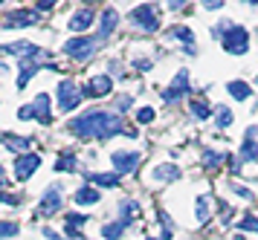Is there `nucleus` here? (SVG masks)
Wrapping results in <instances>:
<instances>
[{"instance_id": "cd10ccee", "label": "nucleus", "mask_w": 258, "mask_h": 240, "mask_svg": "<svg viewBox=\"0 0 258 240\" xmlns=\"http://www.w3.org/2000/svg\"><path fill=\"white\" fill-rule=\"evenodd\" d=\"M215 116H218V127H229L232 125V110H229V107H218Z\"/></svg>"}, {"instance_id": "e433bc0d", "label": "nucleus", "mask_w": 258, "mask_h": 240, "mask_svg": "<svg viewBox=\"0 0 258 240\" xmlns=\"http://www.w3.org/2000/svg\"><path fill=\"white\" fill-rule=\"evenodd\" d=\"M52 6H55L52 0H41V3H35V9H38V12H49Z\"/></svg>"}, {"instance_id": "a211bd4d", "label": "nucleus", "mask_w": 258, "mask_h": 240, "mask_svg": "<svg viewBox=\"0 0 258 240\" xmlns=\"http://www.w3.org/2000/svg\"><path fill=\"white\" fill-rule=\"evenodd\" d=\"M171 35H174L177 41L186 44V55H195L198 52V44H195V32L191 29H186V26H171Z\"/></svg>"}, {"instance_id": "f3484780", "label": "nucleus", "mask_w": 258, "mask_h": 240, "mask_svg": "<svg viewBox=\"0 0 258 240\" xmlns=\"http://www.w3.org/2000/svg\"><path fill=\"white\" fill-rule=\"evenodd\" d=\"M131 226L128 217L116 220V223H107V226H102V240H119L122 234H125V229Z\"/></svg>"}, {"instance_id": "f8f14e48", "label": "nucleus", "mask_w": 258, "mask_h": 240, "mask_svg": "<svg viewBox=\"0 0 258 240\" xmlns=\"http://www.w3.org/2000/svg\"><path fill=\"white\" fill-rule=\"evenodd\" d=\"M35 21H38V15L32 9H15V12L6 15L3 26H6V29H21V26H32Z\"/></svg>"}, {"instance_id": "393cba45", "label": "nucleus", "mask_w": 258, "mask_h": 240, "mask_svg": "<svg viewBox=\"0 0 258 240\" xmlns=\"http://www.w3.org/2000/svg\"><path fill=\"white\" fill-rule=\"evenodd\" d=\"M221 162H223V153H221V150H212V148L203 150V168H218Z\"/></svg>"}, {"instance_id": "6ab92c4d", "label": "nucleus", "mask_w": 258, "mask_h": 240, "mask_svg": "<svg viewBox=\"0 0 258 240\" xmlns=\"http://www.w3.org/2000/svg\"><path fill=\"white\" fill-rule=\"evenodd\" d=\"M76 206H93V203H99L102 200V191H96V188H90V185H84V188H79L76 191Z\"/></svg>"}, {"instance_id": "79ce46f5", "label": "nucleus", "mask_w": 258, "mask_h": 240, "mask_svg": "<svg viewBox=\"0 0 258 240\" xmlns=\"http://www.w3.org/2000/svg\"><path fill=\"white\" fill-rule=\"evenodd\" d=\"M0 75H3V67H0Z\"/></svg>"}, {"instance_id": "2f4dec72", "label": "nucleus", "mask_w": 258, "mask_h": 240, "mask_svg": "<svg viewBox=\"0 0 258 240\" xmlns=\"http://www.w3.org/2000/svg\"><path fill=\"white\" fill-rule=\"evenodd\" d=\"M154 116H157V113H154V107H142L140 113H137V122H140V125H148Z\"/></svg>"}, {"instance_id": "2eb2a0df", "label": "nucleus", "mask_w": 258, "mask_h": 240, "mask_svg": "<svg viewBox=\"0 0 258 240\" xmlns=\"http://www.w3.org/2000/svg\"><path fill=\"white\" fill-rule=\"evenodd\" d=\"M96 21V12L90 9V6H84V9H79L76 15H73V21H70V29L76 35H82L84 29H90V23Z\"/></svg>"}, {"instance_id": "dca6fc26", "label": "nucleus", "mask_w": 258, "mask_h": 240, "mask_svg": "<svg viewBox=\"0 0 258 240\" xmlns=\"http://www.w3.org/2000/svg\"><path fill=\"white\" fill-rule=\"evenodd\" d=\"M116 23H119V12L107 6V9L102 12V29H99V35H96V38H99V41L110 38V35H113V29H116Z\"/></svg>"}, {"instance_id": "bb28decb", "label": "nucleus", "mask_w": 258, "mask_h": 240, "mask_svg": "<svg viewBox=\"0 0 258 240\" xmlns=\"http://www.w3.org/2000/svg\"><path fill=\"white\" fill-rule=\"evenodd\" d=\"M209 220V194L198 197V223H206Z\"/></svg>"}, {"instance_id": "c03bdc74", "label": "nucleus", "mask_w": 258, "mask_h": 240, "mask_svg": "<svg viewBox=\"0 0 258 240\" xmlns=\"http://www.w3.org/2000/svg\"><path fill=\"white\" fill-rule=\"evenodd\" d=\"M0 174H3V168H0Z\"/></svg>"}, {"instance_id": "b1692460", "label": "nucleus", "mask_w": 258, "mask_h": 240, "mask_svg": "<svg viewBox=\"0 0 258 240\" xmlns=\"http://www.w3.org/2000/svg\"><path fill=\"white\" fill-rule=\"evenodd\" d=\"M180 177V168L174 165H157L154 168V180H177Z\"/></svg>"}, {"instance_id": "412c9836", "label": "nucleus", "mask_w": 258, "mask_h": 240, "mask_svg": "<svg viewBox=\"0 0 258 240\" xmlns=\"http://www.w3.org/2000/svg\"><path fill=\"white\" fill-rule=\"evenodd\" d=\"M3 148H9V150H29L32 148V139H26V136H3Z\"/></svg>"}, {"instance_id": "ddd939ff", "label": "nucleus", "mask_w": 258, "mask_h": 240, "mask_svg": "<svg viewBox=\"0 0 258 240\" xmlns=\"http://www.w3.org/2000/svg\"><path fill=\"white\" fill-rule=\"evenodd\" d=\"M137 165H140V153L137 150H116L113 153V168H116V174H131Z\"/></svg>"}, {"instance_id": "20e7f679", "label": "nucleus", "mask_w": 258, "mask_h": 240, "mask_svg": "<svg viewBox=\"0 0 258 240\" xmlns=\"http://www.w3.org/2000/svg\"><path fill=\"white\" fill-rule=\"evenodd\" d=\"M82 99H84V93H82V87H79L73 78H64V81L58 84V107L64 110V113L76 110Z\"/></svg>"}, {"instance_id": "423d86ee", "label": "nucleus", "mask_w": 258, "mask_h": 240, "mask_svg": "<svg viewBox=\"0 0 258 240\" xmlns=\"http://www.w3.org/2000/svg\"><path fill=\"white\" fill-rule=\"evenodd\" d=\"M131 21L140 23L145 32H157V29H160V18H157V6H154V3L137 6V9L131 12Z\"/></svg>"}, {"instance_id": "c756f323", "label": "nucleus", "mask_w": 258, "mask_h": 240, "mask_svg": "<svg viewBox=\"0 0 258 240\" xmlns=\"http://www.w3.org/2000/svg\"><path fill=\"white\" fill-rule=\"evenodd\" d=\"M238 226H241V231H258V217H252V214H246V217L241 220Z\"/></svg>"}, {"instance_id": "ea45409f", "label": "nucleus", "mask_w": 258, "mask_h": 240, "mask_svg": "<svg viewBox=\"0 0 258 240\" xmlns=\"http://www.w3.org/2000/svg\"><path fill=\"white\" fill-rule=\"evenodd\" d=\"M221 6H223L221 0H218V3H215V0H209V3H203V9H221Z\"/></svg>"}, {"instance_id": "7ed1b4c3", "label": "nucleus", "mask_w": 258, "mask_h": 240, "mask_svg": "<svg viewBox=\"0 0 258 240\" xmlns=\"http://www.w3.org/2000/svg\"><path fill=\"white\" fill-rule=\"evenodd\" d=\"M18 116H21V119H35L41 125H49V122H52V116H49V96L47 93L35 96V102L24 104V107L18 110Z\"/></svg>"}, {"instance_id": "1a4fd4ad", "label": "nucleus", "mask_w": 258, "mask_h": 240, "mask_svg": "<svg viewBox=\"0 0 258 240\" xmlns=\"http://www.w3.org/2000/svg\"><path fill=\"white\" fill-rule=\"evenodd\" d=\"M38 165H41V156L29 150V153H24V156H18V159H15V177L24 183V180H29V177L38 171Z\"/></svg>"}, {"instance_id": "5701e85b", "label": "nucleus", "mask_w": 258, "mask_h": 240, "mask_svg": "<svg viewBox=\"0 0 258 240\" xmlns=\"http://www.w3.org/2000/svg\"><path fill=\"white\" fill-rule=\"evenodd\" d=\"M226 90L232 93V96L238 99V102H246V99L252 96V90H249V84H244V81H229V84H226Z\"/></svg>"}, {"instance_id": "37998d69", "label": "nucleus", "mask_w": 258, "mask_h": 240, "mask_svg": "<svg viewBox=\"0 0 258 240\" xmlns=\"http://www.w3.org/2000/svg\"><path fill=\"white\" fill-rule=\"evenodd\" d=\"M235 240H244V237H235Z\"/></svg>"}, {"instance_id": "9b49d317", "label": "nucleus", "mask_w": 258, "mask_h": 240, "mask_svg": "<svg viewBox=\"0 0 258 240\" xmlns=\"http://www.w3.org/2000/svg\"><path fill=\"white\" fill-rule=\"evenodd\" d=\"M110 87H113L110 75H93V78L82 87V93L87 96V99H102V96H107V93H110Z\"/></svg>"}, {"instance_id": "4c0bfd02", "label": "nucleus", "mask_w": 258, "mask_h": 240, "mask_svg": "<svg viewBox=\"0 0 258 240\" xmlns=\"http://www.w3.org/2000/svg\"><path fill=\"white\" fill-rule=\"evenodd\" d=\"M44 237H47V240H64L61 234H55L52 229H44Z\"/></svg>"}, {"instance_id": "c9c22d12", "label": "nucleus", "mask_w": 258, "mask_h": 240, "mask_svg": "<svg viewBox=\"0 0 258 240\" xmlns=\"http://www.w3.org/2000/svg\"><path fill=\"white\" fill-rule=\"evenodd\" d=\"M235 194H238V197H244V200H252L249 188H244V185H235Z\"/></svg>"}, {"instance_id": "4468645a", "label": "nucleus", "mask_w": 258, "mask_h": 240, "mask_svg": "<svg viewBox=\"0 0 258 240\" xmlns=\"http://www.w3.org/2000/svg\"><path fill=\"white\" fill-rule=\"evenodd\" d=\"M58 208H61V188L55 185V188H47V194H44L41 206H38V214H41V217H49V214H55Z\"/></svg>"}, {"instance_id": "aec40b11", "label": "nucleus", "mask_w": 258, "mask_h": 240, "mask_svg": "<svg viewBox=\"0 0 258 240\" xmlns=\"http://www.w3.org/2000/svg\"><path fill=\"white\" fill-rule=\"evenodd\" d=\"M87 180L96 183L99 188H116L119 185V174H87Z\"/></svg>"}, {"instance_id": "c85d7f7f", "label": "nucleus", "mask_w": 258, "mask_h": 240, "mask_svg": "<svg viewBox=\"0 0 258 240\" xmlns=\"http://www.w3.org/2000/svg\"><path fill=\"white\" fill-rule=\"evenodd\" d=\"M15 234H18V223H9V220L0 223V240L3 237H15Z\"/></svg>"}, {"instance_id": "473e14b6", "label": "nucleus", "mask_w": 258, "mask_h": 240, "mask_svg": "<svg viewBox=\"0 0 258 240\" xmlns=\"http://www.w3.org/2000/svg\"><path fill=\"white\" fill-rule=\"evenodd\" d=\"M131 107H134V99H131V96H122V99L116 102V110H119V113H128Z\"/></svg>"}, {"instance_id": "a19ab883", "label": "nucleus", "mask_w": 258, "mask_h": 240, "mask_svg": "<svg viewBox=\"0 0 258 240\" xmlns=\"http://www.w3.org/2000/svg\"><path fill=\"white\" fill-rule=\"evenodd\" d=\"M137 67H140V69H151V61H145V58H140V61H137Z\"/></svg>"}, {"instance_id": "f704fd0d", "label": "nucleus", "mask_w": 258, "mask_h": 240, "mask_svg": "<svg viewBox=\"0 0 258 240\" xmlns=\"http://www.w3.org/2000/svg\"><path fill=\"white\" fill-rule=\"evenodd\" d=\"M0 203H9V206H18V203H21V197H15V194H0Z\"/></svg>"}, {"instance_id": "4be33fe9", "label": "nucleus", "mask_w": 258, "mask_h": 240, "mask_svg": "<svg viewBox=\"0 0 258 240\" xmlns=\"http://www.w3.org/2000/svg\"><path fill=\"white\" fill-rule=\"evenodd\" d=\"M188 107H191V116H195V119H200V122H206V119L212 116L209 102H203V99H191V104H188Z\"/></svg>"}, {"instance_id": "7c9ffc66", "label": "nucleus", "mask_w": 258, "mask_h": 240, "mask_svg": "<svg viewBox=\"0 0 258 240\" xmlns=\"http://www.w3.org/2000/svg\"><path fill=\"white\" fill-rule=\"evenodd\" d=\"M84 223H87V214H70L67 217V229H82Z\"/></svg>"}, {"instance_id": "0eeeda50", "label": "nucleus", "mask_w": 258, "mask_h": 240, "mask_svg": "<svg viewBox=\"0 0 258 240\" xmlns=\"http://www.w3.org/2000/svg\"><path fill=\"white\" fill-rule=\"evenodd\" d=\"M188 93H191V81H188V69H180L174 75V84L163 93L165 104H177L180 99H186Z\"/></svg>"}, {"instance_id": "f257e3e1", "label": "nucleus", "mask_w": 258, "mask_h": 240, "mask_svg": "<svg viewBox=\"0 0 258 240\" xmlns=\"http://www.w3.org/2000/svg\"><path fill=\"white\" fill-rule=\"evenodd\" d=\"M70 130L79 139H110L125 130V122L119 113H110V110H102V107H93L82 113L79 119L70 122Z\"/></svg>"}, {"instance_id": "6e6552de", "label": "nucleus", "mask_w": 258, "mask_h": 240, "mask_svg": "<svg viewBox=\"0 0 258 240\" xmlns=\"http://www.w3.org/2000/svg\"><path fill=\"white\" fill-rule=\"evenodd\" d=\"M41 58H47V52H44V49H38L35 55L21 58V78H18V87H21V90L29 84V78L35 75L38 69H41Z\"/></svg>"}, {"instance_id": "f03ea898", "label": "nucleus", "mask_w": 258, "mask_h": 240, "mask_svg": "<svg viewBox=\"0 0 258 240\" xmlns=\"http://www.w3.org/2000/svg\"><path fill=\"white\" fill-rule=\"evenodd\" d=\"M212 35L223 41V49L229 55H244L246 46H249V32L244 26H232V23H221V26H212Z\"/></svg>"}, {"instance_id": "58836bf2", "label": "nucleus", "mask_w": 258, "mask_h": 240, "mask_svg": "<svg viewBox=\"0 0 258 240\" xmlns=\"http://www.w3.org/2000/svg\"><path fill=\"white\" fill-rule=\"evenodd\" d=\"M183 6H186L183 0H174V3H168V9H171V12H180V9H183Z\"/></svg>"}, {"instance_id": "9d476101", "label": "nucleus", "mask_w": 258, "mask_h": 240, "mask_svg": "<svg viewBox=\"0 0 258 240\" xmlns=\"http://www.w3.org/2000/svg\"><path fill=\"white\" fill-rule=\"evenodd\" d=\"M252 159H258V127H255V125L246 130L244 145H241V153H238V165L252 162Z\"/></svg>"}, {"instance_id": "72a5a7b5", "label": "nucleus", "mask_w": 258, "mask_h": 240, "mask_svg": "<svg viewBox=\"0 0 258 240\" xmlns=\"http://www.w3.org/2000/svg\"><path fill=\"white\" fill-rule=\"evenodd\" d=\"M119 208H122V214L128 211V217H131V220H134V217H137V214H140V206H137V203H131V200H128V203H122V206H119Z\"/></svg>"}, {"instance_id": "a18cd8bd", "label": "nucleus", "mask_w": 258, "mask_h": 240, "mask_svg": "<svg viewBox=\"0 0 258 240\" xmlns=\"http://www.w3.org/2000/svg\"><path fill=\"white\" fill-rule=\"evenodd\" d=\"M255 84H258V78H255Z\"/></svg>"}, {"instance_id": "a878e982", "label": "nucleus", "mask_w": 258, "mask_h": 240, "mask_svg": "<svg viewBox=\"0 0 258 240\" xmlns=\"http://www.w3.org/2000/svg\"><path fill=\"white\" fill-rule=\"evenodd\" d=\"M76 168H79V165H76V156H73L70 150L61 153L58 162H55V171H76Z\"/></svg>"}, {"instance_id": "39448f33", "label": "nucleus", "mask_w": 258, "mask_h": 240, "mask_svg": "<svg viewBox=\"0 0 258 240\" xmlns=\"http://www.w3.org/2000/svg\"><path fill=\"white\" fill-rule=\"evenodd\" d=\"M96 46H99V38H84V35H79V38H73V41L64 44V52L73 61H87L96 52Z\"/></svg>"}]
</instances>
